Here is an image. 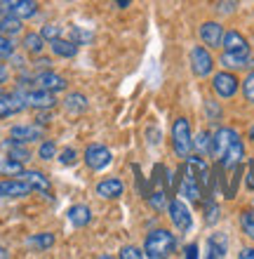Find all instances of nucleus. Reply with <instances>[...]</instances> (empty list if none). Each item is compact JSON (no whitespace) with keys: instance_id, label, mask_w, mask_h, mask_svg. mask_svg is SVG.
Here are the masks:
<instances>
[{"instance_id":"nucleus-1","label":"nucleus","mask_w":254,"mask_h":259,"mask_svg":"<svg viewBox=\"0 0 254 259\" xmlns=\"http://www.w3.org/2000/svg\"><path fill=\"white\" fill-rule=\"evenodd\" d=\"M177 250V238L167 229H156L146 236L144 254L148 259H165Z\"/></svg>"},{"instance_id":"nucleus-2","label":"nucleus","mask_w":254,"mask_h":259,"mask_svg":"<svg viewBox=\"0 0 254 259\" xmlns=\"http://www.w3.org/2000/svg\"><path fill=\"white\" fill-rule=\"evenodd\" d=\"M172 146L174 153L179 158H188L193 149V135H191V125L186 118H177L172 125Z\"/></svg>"},{"instance_id":"nucleus-3","label":"nucleus","mask_w":254,"mask_h":259,"mask_svg":"<svg viewBox=\"0 0 254 259\" xmlns=\"http://www.w3.org/2000/svg\"><path fill=\"white\" fill-rule=\"evenodd\" d=\"M111 160H113V153L101 144H92L85 149V163H87L89 170H104Z\"/></svg>"},{"instance_id":"nucleus-4","label":"nucleus","mask_w":254,"mask_h":259,"mask_svg":"<svg viewBox=\"0 0 254 259\" xmlns=\"http://www.w3.org/2000/svg\"><path fill=\"white\" fill-rule=\"evenodd\" d=\"M191 68L198 78H207L214 68V59L210 55V50L205 48H193L191 50Z\"/></svg>"},{"instance_id":"nucleus-5","label":"nucleus","mask_w":254,"mask_h":259,"mask_svg":"<svg viewBox=\"0 0 254 259\" xmlns=\"http://www.w3.org/2000/svg\"><path fill=\"white\" fill-rule=\"evenodd\" d=\"M212 88L221 99H231V97L238 92V78H235L231 71H221V73L214 75Z\"/></svg>"},{"instance_id":"nucleus-6","label":"nucleus","mask_w":254,"mask_h":259,"mask_svg":"<svg viewBox=\"0 0 254 259\" xmlns=\"http://www.w3.org/2000/svg\"><path fill=\"white\" fill-rule=\"evenodd\" d=\"M24 99H26V106H31V109H40V111H52L55 109V92H49V90H31V92H26L24 95Z\"/></svg>"},{"instance_id":"nucleus-7","label":"nucleus","mask_w":254,"mask_h":259,"mask_svg":"<svg viewBox=\"0 0 254 259\" xmlns=\"http://www.w3.org/2000/svg\"><path fill=\"white\" fill-rule=\"evenodd\" d=\"M235 139H240V135H238L235 130H231V127L217 130V132L212 135V156L219 160V158L226 153V149L235 142Z\"/></svg>"},{"instance_id":"nucleus-8","label":"nucleus","mask_w":254,"mask_h":259,"mask_svg":"<svg viewBox=\"0 0 254 259\" xmlns=\"http://www.w3.org/2000/svg\"><path fill=\"white\" fill-rule=\"evenodd\" d=\"M181 193H184L188 200H193V203H195V200L202 196V182H200V177L195 175V167H193L191 163H188V167H186V172H184Z\"/></svg>"},{"instance_id":"nucleus-9","label":"nucleus","mask_w":254,"mask_h":259,"mask_svg":"<svg viewBox=\"0 0 254 259\" xmlns=\"http://www.w3.org/2000/svg\"><path fill=\"white\" fill-rule=\"evenodd\" d=\"M167 210H170L172 224L177 226L179 231H188V229H191L193 217H191V212H188V207H186L181 200H172V203L167 205Z\"/></svg>"},{"instance_id":"nucleus-10","label":"nucleus","mask_w":254,"mask_h":259,"mask_svg":"<svg viewBox=\"0 0 254 259\" xmlns=\"http://www.w3.org/2000/svg\"><path fill=\"white\" fill-rule=\"evenodd\" d=\"M200 40L207 48H221V40H224V26L217 24V21H205L200 26Z\"/></svg>"},{"instance_id":"nucleus-11","label":"nucleus","mask_w":254,"mask_h":259,"mask_svg":"<svg viewBox=\"0 0 254 259\" xmlns=\"http://www.w3.org/2000/svg\"><path fill=\"white\" fill-rule=\"evenodd\" d=\"M33 191L24 179H3L0 182V198H26Z\"/></svg>"},{"instance_id":"nucleus-12","label":"nucleus","mask_w":254,"mask_h":259,"mask_svg":"<svg viewBox=\"0 0 254 259\" xmlns=\"http://www.w3.org/2000/svg\"><path fill=\"white\" fill-rule=\"evenodd\" d=\"M35 85L42 90H49V92H62V90H66V78L59 73H55V71H42V73L35 75Z\"/></svg>"},{"instance_id":"nucleus-13","label":"nucleus","mask_w":254,"mask_h":259,"mask_svg":"<svg viewBox=\"0 0 254 259\" xmlns=\"http://www.w3.org/2000/svg\"><path fill=\"white\" fill-rule=\"evenodd\" d=\"M26 109V99H24V95H0V118H10L14 116V113H19V111Z\"/></svg>"},{"instance_id":"nucleus-14","label":"nucleus","mask_w":254,"mask_h":259,"mask_svg":"<svg viewBox=\"0 0 254 259\" xmlns=\"http://www.w3.org/2000/svg\"><path fill=\"white\" fill-rule=\"evenodd\" d=\"M242 156H245V146H242V139H235L231 146L226 149V153L219 158V163L224 170H233V167H240Z\"/></svg>"},{"instance_id":"nucleus-15","label":"nucleus","mask_w":254,"mask_h":259,"mask_svg":"<svg viewBox=\"0 0 254 259\" xmlns=\"http://www.w3.org/2000/svg\"><path fill=\"white\" fill-rule=\"evenodd\" d=\"M10 137L21 144H31V142L42 139V127L40 125H14V127L10 130Z\"/></svg>"},{"instance_id":"nucleus-16","label":"nucleus","mask_w":254,"mask_h":259,"mask_svg":"<svg viewBox=\"0 0 254 259\" xmlns=\"http://www.w3.org/2000/svg\"><path fill=\"white\" fill-rule=\"evenodd\" d=\"M19 179H24L33 191H40V193H45L47 196L49 191H52V184H49V179L42 175V172H38V170H21V175H19Z\"/></svg>"},{"instance_id":"nucleus-17","label":"nucleus","mask_w":254,"mask_h":259,"mask_svg":"<svg viewBox=\"0 0 254 259\" xmlns=\"http://www.w3.org/2000/svg\"><path fill=\"white\" fill-rule=\"evenodd\" d=\"M221 66H224V68H231V71H235V68H247V66H252L249 50H247V52H226V50H224V55H221Z\"/></svg>"},{"instance_id":"nucleus-18","label":"nucleus","mask_w":254,"mask_h":259,"mask_svg":"<svg viewBox=\"0 0 254 259\" xmlns=\"http://www.w3.org/2000/svg\"><path fill=\"white\" fill-rule=\"evenodd\" d=\"M123 182L120 179H104L96 184V196L104 198V200H116V198L123 196Z\"/></svg>"},{"instance_id":"nucleus-19","label":"nucleus","mask_w":254,"mask_h":259,"mask_svg":"<svg viewBox=\"0 0 254 259\" xmlns=\"http://www.w3.org/2000/svg\"><path fill=\"white\" fill-rule=\"evenodd\" d=\"M226 250H228V238L224 233H212L207 238V257L210 259L226 257Z\"/></svg>"},{"instance_id":"nucleus-20","label":"nucleus","mask_w":254,"mask_h":259,"mask_svg":"<svg viewBox=\"0 0 254 259\" xmlns=\"http://www.w3.org/2000/svg\"><path fill=\"white\" fill-rule=\"evenodd\" d=\"M221 48L226 50V52H247L249 45L245 40V35H240L238 31H228V33H224Z\"/></svg>"},{"instance_id":"nucleus-21","label":"nucleus","mask_w":254,"mask_h":259,"mask_svg":"<svg viewBox=\"0 0 254 259\" xmlns=\"http://www.w3.org/2000/svg\"><path fill=\"white\" fill-rule=\"evenodd\" d=\"M66 214H69L71 224L78 226V229H80V226H87L89 222H92V210H89L87 205H73V207H69Z\"/></svg>"},{"instance_id":"nucleus-22","label":"nucleus","mask_w":254,"mask_h":259,"mask_svg":"<svg viewBox=\"0 0 254 259\" xmlns=\"http://www.w3.org/2000/svg\"><path fill=\"white\" fill-rule=\"evenodd\" d=\"M49 48L57 57H64V59H71V57L78 55V45L73 40H64V38H55L49 40Z\"/></svg>"},{"instance_id":"nucleus-23","label":"nucleus","mask_w":254,"mask_h":259,"mask_svg":"<svg viewBox=\"0 0 254 259\" xmlns=\"http://www.w3.org/2000/svg\"><path fill=\"white\" fill-rule=\"evenodd\" d=\"M64 106H66V111L69 113H85L89 106L87 97L83 95V92H71L66 99H64Z\"/></svg>"},{"instance_id":"nucleus-24","label":"nucleus","mask_w":254,"mask_h":259,"mask_svg":"<svg viewBox=\"0 0 254 259\" xmlns=\"http://www.w3.org/2000/svg\"><path fill=\"white\" fill-rule=\"evenodd\" d=\"M35 10H38V7H35V0H19V3L10 10V14L24 21V19H31L35 14Z\"/></svg>"},{"instance_id":"nucleus-25","label":"nucleus","mask_w":254,"mask_h":259,"mask_svg":"<svg viewBox=\"0 0 254 259\" xmlns=\"http://www.w3.org/2000/svg\"><path fill=\"white\" fill-rule=\"evenodd\" d=\"M5 146H7V156L10 158H14V160H19V163H26V160H31V151L24 146L21 142H17V139H10V142H5Z\"/></svg>"},{"instance_id":"nucleus-26","label":"nucleus","mask_w":254,"mask_h":259,"mask_svg":"<svg viewBox=\"0 0 254 259\" xmlns=\"http://www.w3.org/2000/svg\"><path fill=\"white\" fill-rule=\"evenodd\" d=\"M21 31V19L12 17V14L0 12V33L3 35H14Z\"/></svg>"},{"instance_id":"nucleus-27","label":"nucleus","mask_w":254,"mask_h":259,"mask_svg":"<svg viewBox=\"0 0 254 259\" xmlns=\"http://www.w3.org/2000/svg\"><path fill=\"white\" fill-rule=\"evenodd\" d=\"M21 165L24 163H19V160H14V158H10V156L0 158V175H3V177H19L21 170H24Z\"/></svg>"},{"instance_id":"nucleus-28","label":"nucleus","mask_w":254,"mask_h":259,"mask_svg":"<svg viewBox=\"0 0 254 259\" xmlns=\"http://www.w3.org/2000/svg\"><path fill=\"white\" fill-rule=\"evenodd\" d=\"M45 48V38L40 33H26L24 35V50L28 55H40Z\"/></svg>"},{"instance_id":"nucleus-29","label":"nucleus","mask_w":254,"mask_h":259,"mask_svg":"<svg viewBox=\"0 0 254 259\" xmlns=\"http://www.w3.org/2000/svg\"><path fill=\"white\" fill-rule=\"evenodd\" d=\"M26 243L38 247V250H47V247L55 245V236H52V233H35V236H31Z\"/></svg>"},{"instance_id":"nucleus-30","label":"nucleus","mask_w":254,"mask_h":259,"mask_svg":"<svg viewBox=\"0 0 254 259\" xmlns=\"http://www.w3.org/2000/svg\"><path fill=\"white\" fill-rule=\"evenodd\" d=\"M193 149L198 151V153H212V135L210 132H200L193 139Z\"/></svg>"},{"instance_id":"nucleus-31","label":"nucleus","mask_w":254,"mask_h":259,"mask_svg":"<svg viewBox=\"0 0 254 259\" xmlns=\"http://www.w3.org/2000/svg\"><path fill=\"white\" fill-rule=\"evenodd\" d=\"M57 153V144L55 142H42L40 149H38V158L40 160H52Z\"/></svg>"},{"instance_id":"nucleus-32","label":"nucleus","mask_w":254,"mask_h":259,"mask_svg":"<svg viewBox=\"0 0 254 259\" xmlns=\"http://www.w3.org/2000/svg\"><path fill=\"white\" fill-rule=\"evenodd\" d=\"M14 55V42L7 38V35L0 33V59H7V57Z\"/></svg>"},{"instance_id":"nucleus-33","label":"nucleus","mask_w":254,"mask_h":259,"mask_svg":"<svg viewBox=\"0 0 254 259\" xmlns=\"http://www.w3.org/2000/svg\"><path fill=\"white\" fill-rule=\"evenodd\" d=\"M242 95H245V99L249 104H254V71L242 80Z\"/></svg>"},{"instance_id":"nucleus-34","label":"nucleus","mask_w":254,"mask_h":259,"mask_svg":"<svg viewBox=\"0 0 254 259\" xmlns=\"http://www.w3.org/2000/svg\"><path fill=\"white\" fill-rule=\"evenodd\" d=\"M40 35L45 40H55V38H62V26H55V24H47V26H42Z\"/></svg>"},{"instance_id":"nucleus-35","label":"nucleus","mask_w":254,"mask_h":259,"mask_svg":"<svg viewBox=\"0 0 254 259\" xmlns=\"http://www.w3.org/2000/svg\"><path fill=\"white\" fill-rule=\"evenodd\" d=\"M148 200H151V205L153 207H156V210H163V207H165L167 205V198H165V191H153L151 196H148Z\"/></svg>"},{"instance_id":"nucleus-36","label":"nucleus","mask_w":254,"mask_h":259,"mask_svg":"<svg viewBox=\"0 0 254 259\" xmlns=\"http://www.w3.org/2000/svg\"><path fill=\"white\" fill-rule=\"evenodd\" d=\"M120 257L123 259H144L146 254L139 250V247H134V245H127V247H123L120 250Z\"/></svg>"},{"instance_id":"nucleus-37","label":"nucleus","mask_w":254,"mask_h":259,"mask_svg":"<svg viewBox=\"0 0 254 259\" xmlns=\"http://www.w3.org/2000/svg\"><path fill=\"white\" fill-rule=\"evenodd\" d=\"M62 165H76V160H78V153L73 149H66V151H62Z\"/></svg>"},{"instance_id":"nucleus-38","label":"nucleus","mask_w":254,"mask_h":259,"mask_svg":"<svg viewBox=\"0 0 254 259\" xmlns=\"http://www.w3.org/2000/svg\"><path fill=\"white\" fill-rule=\"evenodd\" d=\"M19 0H0V12H5V14H10V10H12L14 5H17Z\"/></svg>"},{"instance_id":"nucleus-39","label":"nucleus","mask_w":254,"mask_h":259,"mask_svg":"<svg viewBox=\"0 0 254 259\" xmlns=\"http://www.w3.org/2000/svg\"><path fill=\"white\" fill-rule=\"evenodd\" d=\"M207 222H210V224L217 222V205H210V207H207Z\"/></svg>"},{"instance_id":"nucleus-40","label":"nucleus","mask_w":254,"mask_h":259,"mask_svg":"<svg viewBox=\"0 0 254 259\" xmlns=\"http://www.w3.org/2000/svg\"><path fill=\"white\" fill-rule=\"evenodd\" d=\"M184 254H186L188 259H195V257H198V245H188V247L184 250Z\"/></svg>"},{"instance_id":"nucleus-41","label":"nucleus","mask_w":254,"mask_h":259,"mask_svg":"<svg viewBox=\"0 0 254 259\" xmlns=\"http://www.w3.org/2000/svg\"><path fill=\"white\" fill-rule=\"evenodd\" d=\"M7 78H10V68L5 64H0V82H5Z\"/></svg>"},{"instance_id":"nucleus-42","label":"nucleus","mask_w":254,"mask_h":259,"mask_svg":"<svg viewBox=\"0 0 254 259\" xmlns=\"http://www.w3.org/2000/svg\"><path fill=\"white\" fill-rule=\"evenodd\" d=\"M240 259H254V247H245L240 252Z\"/></svg>"},{"instance_id":"nucleus-43","label":"nucleus","mask_w":254,"mask_h":259,"mask_svg":"<svg viewBox=\"0 0 254 259\" xmlns=\"http://www.w3.org/2000/svg\"><path fill=\"white\" fill-rule=\"evenodd\" d=\"M207 113H212V118H217L219 116V109H217L212 102H207Z\"/></svg>"},{"instance_id":"nucleus-44","label":"nucleus","mask_w":254,"mask_h":259,"mask_svg":"<svg viewBox=\"0 0 254 259\" xmlns=\"http://www.w3.org/2000/svg\"><path fill=\"white\" fill-rule=\"evenodd\" d=\"M132 0H118V7H130Z\"/></svg>"},{"instance_id":"nucleus-45","label":"nucleus","mask_w":254,"mask_h":259,"mask_svg":"<svg viewBox=\"0 0 254 259\" xmlns=\"http://www.w3.org/2000/svg\"><path fill=\"white\" fill-rule=\"evenodd\" d=\"M245 233H247L249 238H252V240H254V226H249V229H245Z\"/></svg>"},{"instance_id":"nucleus-46","label":"nucleus","mask_w":254,"mask_h":259,"mask_svg":"<svg viewBox=\"0 0 254 259\" xmlns=\"http://www.w3.org/2000/svg\"><path fill=\"white\" fill-rule=\"evenodd\" d=\"M5 257H10V254H7L5 247H0V259H5Z\"/></svg>"},{"instance_id":"nucleus-47","label":"nucleus","mask_w":254,"mask_h":259,"mask_svg":"<svg viewBox=\"0 0 254 259\" xmlns=\"http://www.w3.org/2000/svg\"><path fill=\"white\" fill-rule=\"evenodd\" d=\"M249 139H252V142H254V125H252V127H249Z\"/></svg>"},{"instance_id":"nucleus-48","label":"nucleus","mask_w":254,"mask_h":259,"mask_svg":"<svg viewBox=\"0 0 254 259\" xmlns=\"http://www.w3.org/2000/svg\"><path fill=\"white\" fill-rule=\"evenodd\" d=\"M0 95H3V90H0Z\"/></svg>"}]
</instances>
